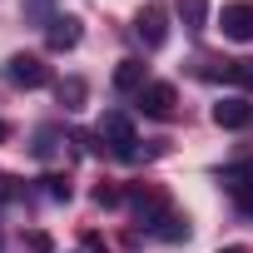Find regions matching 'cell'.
Masks as SVG:
<instances>
[{"label": "cell", "mask_w": 253, "mask_h": 253, "mask_svg": "<svg viewBox=\"0 0 253 253\" xmlns=\"http://www.w3.org/2000/svg\"><path fill=\"white\" fill-rule=\"evenodd\" d=\"M94 134H99V139H104V144H109L119 159H144V154H154V149H139V134H134V124L124 119L119 109H109V114L99 119V129H94Z\"/></svg>", "instance_id": "obj_1"}, {"label": "cell", "mask_w": 253, "mask_h": 253, "mask_svg": "<svg viewBox=\"0 0 253 253\" xmlns=\"http://www.w3.org/2000/svg\"><path fill=\"white\" fill-rule=\"evenodd\" d=\"M5 80H10L15 89H45V84H50V65H45L40 55H10V60H5Z\"/></svg>", "instance_id": "obj_2"}, {"label": "cell", "mask_w": 253, "mask_h": 253, "mask_svg": "<svg viewBox=\"0 0 253 253\" xmlns=\"http://www.w3.org/2000/svg\"><path fill=\"white\" fill-rule=\"evenodd\" d=\"M134 35L144 40V50H164V40H169V15H164L159 0H149V5L134 15Z\"/></svg>", "instance_id": "obj_3"}, {"label": "cell", "mask_w": 253, "mask_h": 253, "mask_svg": "<svg viewBox=\"0 0 253 253\" xmlns=\"http://www.w3.org/2000/svg\"><path fill=\"white\" fill-rule=\"evenodd\" d=\"M218 30H223L228 40L248 45V40H253V0H228L223 15H218Z\"/></svg>", "instance_id": "obj_4"}, {"label": "cell", "mask_w": 253, "mask_h": 253, "mask_svg": "<svg viewBox=\"0 0 253 253\" xmlns=\"http://www.w3.org/2000/svg\"><path fill=\"white\" fill-rule=\"evenodd\" d=\"M174 104H179V89H174L169 80H149V84L139 89V109H144L149 119H169Z\"/></svg>", "instance_id": "obj_5"}, {"label": "cell", "mask_w": 253, "mask_h": 253, "mask_svg": "<svg viewBox=\"0 0 253 253\" xmlns=\"http://www.w3.org/2000/svg\"><path fill=\"white\" fill-rule=\"evenodd\" d=\"M213 124H218V129H248V124H253V104L243 94H228V99L213 104Z\"/></svg>", "instance_id": "obj_6"}, {"label": "cell", "mask_w": 253, "mask_h": 253, "mask_svg": "<svg viewBox=\"0 0 253 253\" xmlns=\"http://www.w3.org/2000/svg\"><path fill=\"white\" fill-rule=\"evenodd\" d=\"M45 45H50V50H75V45H80V20H75V15H55L50 30H45Z\"/></svg>", "instance_id": "obj_7"}, {"label": "cell", "mask_w": 253, "mask_h": 253, "mask_svg": "<svg viewBox=\"0 0 253 253\" xmlns=\"http://www.w3.org/2000/svg\"><path fill=\"white\" fill-rule=\"evenodd\" d=\"M209 80H228V84H243L253 89V60H223V65H204Z\"/></svg>", "instance_id": "obj_8"}, {"label": "cell", "mask_w": 253, "mask_h": 253, "mask_svg": "<svg viewBox=\"0 0 253 253\" xmlns=\"http://www.w3.org/2000/svg\"><path fill=\"white\" fill-rule=\"evenodd\" d=\"M149 233H154V238H164V243H179V238H189V218H184V213H174V209H164V213L149 223Z\"/></svg>", "instance_id": "obj_9"}, {"label": "cell", "mask_w": 253, "mask_h": 253, "mask_svg": "<svg viewBox=\"0 0 253 253\" xmlns=\"http://www.w3.org/2000/svg\"><path fill=\"white\" fill-rule=\"evenodd\" d=\"M174 10H179V20H184L189 35H204L209 30V0H174Z\"/></svg>", "instance_id": "obj_10"}, {"label": "cell", "mask_w": 253, "mask_h": 253, "mask_svg": "<svg viewBox=\"0 0 253 253\" xmlns=\"http://www.w3.org/2000/svg\"><path fill=\"white\" fill-rule=\"evenodd\" d=\"M149 80H144V60H119V70H114V89H124V94H139Z\"/></svg>", "instance_id": "obj_11"}, {"label": "cell", "mask_w": 253, "mask_h": 253, "mask_svg": "<svg viewBox=\"0 0 253 253\" xmlns=\"http://www.w3.org/2000/svg\"><path fill=\"white\" fill-rule=\"evenodd\" d=\"M218 184H223V189H233V194L253 189V159H238V164H223V169H218Z\"/></svg>", "instance_id": "obj_12"}, {"label": "cell", "mask_w": 253, "mask_h": 253, "mask_svg": "<svg viewBox=\"0 0 253 253\" xmlns=\"http://www.w3.org/2000/svg\"><path fill=\"white\" fill-rule=\"evenodd\" d=\"M55 94H60V104H65V109H84L89 84H84L80 75H70V80H60V84H55Z\"/></svg>", "instance_id": "obj_13"}, {"label": "cell", "mask_w": 253, "mask_h": 253, "mask_svg": "<svg viewBox=\"0 0 253 253\" xmlns=\"http://www.w3.org/2000/svg\"><path fill=\"white\" fill-rule=\"evenodd\" d=\"M40 184H45V199H55V204H70V194H75L65 174H50V179H40Z\"/></svg>", "instance_id": "obj_14"}, {"label": "cell", "mask_w": 253, "mask_h": 253, "mask_svg": "<svg viewBox=\"0 0 253 253\" xmlns=\"http://www.w3.org/2000/svg\"><path fill=\"white\" fill-rule=\"evenodd\" d=\"M25 248H30V253H55L50 233H40V228H30V233H25Z\"/></svg>", "instance_id": "obj_15"}, {"label": "cell", "mask_w": 253, "mask_h": 253, "mask_svg": "<svg viewBox=\"0 0 253 253\" xmlns=\"http://www.w3.org/2000/svg\"><path fill=\"white\" fill-rule=\"evenodd\" d=\"M35 139H40V144H35V154H40V159H45V154H50V149L60 144V134H55V129H40Z\"/></svg>", "instance_id": "obj_16"}, {"label": "cell", "mask_w": 253, "mask_h": 253, "mask_svg": "<svg viewBox=\"0 0 253 253\" xmlns=\"http://www.w3.org/2000/svg\"><path fill=\"white\" fill-rule=\"evenodd\" d=\"M10 199H20V184H15V179H5V174H0V204H10Z\"/></svg>", "instance_id": "obj_17"}, {"label": "cell", "mask_w": 253, "mask_h": 253, "mask_svg": "<svg viewBox=\"0 0 253 253\" xmlns=\"http://www.w3.org/2000/svg\"><path fill=\"white\" fill-rule=\"evenodd\" d=\"M119 199H124V194H119V189H109V184H99V189H94V204H119Z\"/></svg>", "instance_id": "obj_18"}, {"label": "cell", "mask_w": 253, "mask_h": 253, "mask_svg": "<svg viewBox=\"0 0 253 253\" xmlns=\"http://www.w3.org/2000/svg\"><path fill=\"white\" fill-rule=\"evenodd\" d=\"M238 209H243V218H253V194H243V199H238Z\"/></svg>", "instance_id": "obj_19"}, {"label": "cell", "mask_w": 253, "mask_h": 253, "mask_svg": "<svg viewBox=\"0 0 253 253\" xmlns=\"http://www.w3.org/2000/svg\"><path fill=\"white\" fill-rule=\"evenodd\" d=\"M5 134H10V124H5V119H0V144H5Z\"/></svg>", "instance_id": "obj_20"}, {"label": "cell", "mask_w": 253, "mask_h": 253, "mask_svg": "<svg viewBox=\"0 0 253 253\" xmlns=\"http://www.w3.org/2000/svg\"><path fill=\"white\" fill-rule=\"evenodd\" d=\"M218 253H243V248H238V243H233V248H218Z\"/></svg>", "instance_id": "obj_21"}]
</instances>
